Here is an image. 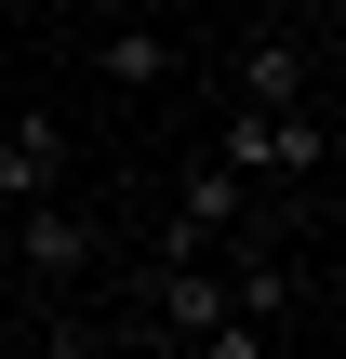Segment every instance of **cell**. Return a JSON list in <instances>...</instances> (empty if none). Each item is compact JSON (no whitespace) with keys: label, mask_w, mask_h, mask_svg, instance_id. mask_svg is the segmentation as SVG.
<instances>
[{"label":"cell","mask_w":346,"mask_h":359,"mask_svg":"<svg viewBox=\"0 0 346 359\" xmlns=\"http://www.w3.org/2000/svg\"><path fill=\"white\" fill-rule=\"evenodd\" d=\"M227 107H307V40H293V27L240 40V67H227Z\"/></svg>","instance_id":"3957f363"},{"label":"cell","mask_w":346,"mask_h":359,"mask_svg":"<svg viewBox=\"0 0 346 359\" xmlns=\"http://www.w3.org/2000/svg\"><path fill=\"white\" fill-rule=\"evenodd\" d=\"M240 200H253V173H227V160H200V173L173 187V226H160V253H227V226H240Z\"/></svg>","instance_id":"6da1fadb"},{"label":"cell","mask_w":346,"mask_h":359,"mask_svg":"<svg viewBox=\"0 0 346 359\" xmlns=\"http://www.w3.org/2000/svg\"><path fill=\"white\" fill-rule=\"evenodd\" d=\"M107 80H120V93H160V80H173V40H160V27H107Z\"/></svg>","instance_id":"5b68a950"},{"label":"cell","mask_w":346,"mask_h":359,"mask_svg":"<svg viewBox=\"0 0 346 359\" xmlns=\"http://www.w3.org/2000/svg\"><path fill=\"white\" fill-rule=\"evenodd\" d=\"M13 213H27L13 240H27V266H40V280H80V266L107 253V226H93V213H67V187H53V200H13Z\"/></svg>","instance_id":"7a4b0ae2"},{"label":"cell","mask_w":346,"mask_h":359,"mask_svg":"<svg viewBox=\"0 0 346 359\" xmlns=\"http://www.w3.org/2000/svg\"><path fill=\"white\" fill-rule=\"evenodd\" d=\"M53 187H67V120H13L0 133V213L13 200H53Z\"/></svg>","instance_id":"277c9868"}]
</instances>
